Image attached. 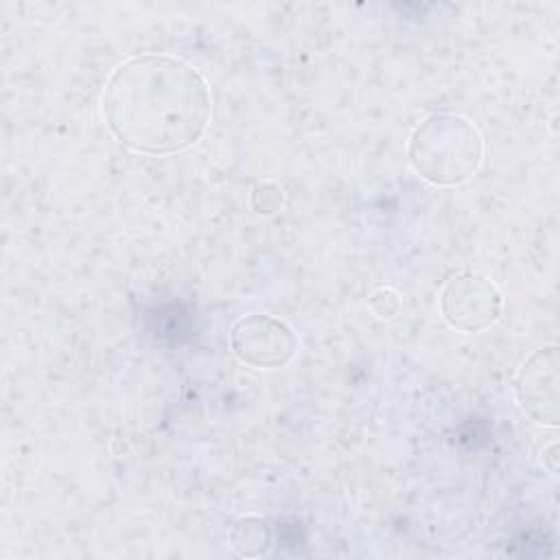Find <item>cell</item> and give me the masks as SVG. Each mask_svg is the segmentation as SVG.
<instances>
[{
  "label": "cell",
  "mask_w": 560,
  "mask_h": 560,
  "mask_svg": "<svg viewBox=\"0 0 560 560\" xmlns=\"http://www.w3.org/2000/svg\"><path fill=\"white\" fill-rule=\"evenodd\" d=\"M553 448H556V444H549V446H547V451H545V455H542V457L547 459V466H549V470H551V472H556V464L551 462V459L556 457V455H553Z\"/></svg>",
  "instance_id": "cell-9"
},
{
  "label": "cell",
  "mask_w": 560,
  "mask_h": 560,
  "mask_svg": "<svg viewBox=\"0 0 560 560\" xmlns=\"http://www.w3.org/2000/svg\"><path fill=\"white\" fill-rule=\"evenodd\" d=\"M210 90L197 68L171 55H136L107 79L101 105L109 131L131 151L179 153L210 120Z\"/></svg>",
  "instance_id": "cell-1"
},
{
  "label": "cell",
  "mask_w": 560,
  "mask_h": 560,
  "mask_svg": "<svg viewBox=\"0 0 560 560\" xmlns=\"http://www.w3.org/2000/svg\"><path fill=\"white\" fill-rule=\"evenodd\" d=\"M503 298L492 280L481 273L459 271L451 276L440 295L446 324L462 332H479L501 317Z\"/></svg>",
  "instance_id": "cell-3"
},
{
  "label": "cell",
  "mask_w": 560,
  "mask_h": 560,
  "mask_svg": "<svg viewBox=\"0 0 560 560\" xmlns=\"http://www.w3.org/2000/svg\"><path fill=\"white\" fill-rule=\"evenodd\" d=\"M271 527L260 516H241L230 529V545L238 556L256 558L271 547Z\"/></svg>",
  "instance_id": "cell-6"
},
{
  "label": "cell",
  "mask_w": 560,
  "mask_h": 560,
  "mask_svg": "<svg viewBox=\"0 0 560 560\" xmlns=\"http://www.w3.org/2000/svg\"><path fill=\"white\" fill-rule=\"evenodd\" d=\"M368 306L378 319H392L400 311V295L389 287H381L368 298Z\"/></svg>",
  "instance_id": "cell-8"
},
{
  "label": "cell",
  "mask_w": 560,
  "mask_h": 560,
  "mask_svg": "<svg viewBox=\"0 0 560 560\" xmlns=\"http://www.w3.org/2000/svg\"><path fill=\"white\" fill-rule=\"evenodd\" d=\"M230 346L234 354L252 368H282L293 359L298 337L282 319L252 313L232 326Z\"/></svg>",
  "instance_id": "cell-4"
},
{
  "label": "cell",
  "mask_w": 560,
  "mask_h": 560,
  "mask_svg": "<svg viewBox=\"0 0 560 560\" xmlns=\"http://www.w3.org/2000/svg\"><path fill=\"white\" fill-rule=\"evenodd\" d=\"M516 398L521 409L538 424L558 427V348L547 346L536 350L516 374Z\"/></svg>",
  "instance_id": "cell-5"
},
{
  "label": "cell",
  "mask_w": 560,
  "mask_h": 560,
  "mask_svg": "<svg viewBox=\"0 0 560 560\" xmlns=\"http://www.w3.org/2000/svg\"><path fill=\"white\" fill-rule=\"evenodd\" d=\"M252 208L258 214H273L284 203V192L276 182H258L252 188Z\"/></svg>",
  "instance_id": "cell-7"
},
{
  "label": "cell",
  "mask_w": 560,
  "mask_h": 560,
  "mask_svg": "<svg viewBox=\"0 0 560 560\" xmlns=\"http://www.w3.org/2000/svg\"><path fill=\"white\" fill-rule=\"evenodd\" d=\"M413 171L435 186H457L477 175L483 162L479 129L459 114H431L409 138Z\"/></svg>",
  "instance_id": "cell-2"
}]
</instances>
